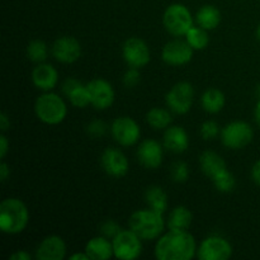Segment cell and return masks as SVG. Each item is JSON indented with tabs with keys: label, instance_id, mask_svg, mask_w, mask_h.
<instances>
[{
	"label": "cell",
	"instance_id": "31",
	"mask_svg": "<svg viewBox=\"0 0 260 260\" xmlns=\"http://www.w3.org/2000/svg\"><path fill=\"white\" fill-rule=\"evenodd\" d=\"M170 175L175 183H184L189 178V169L184 161H177L172 165Z\"/></svg>",
	"mask_w": 260,
	"mask_h": 260
},
{
	"label": "cell",
	"instance_id": "28",
	"mask_svg": "<svg viewBox=\"0 0 260 260\" xmlns=\"http://www.w3.org/2000/svg\"><path fill=\"white\" fill-rule=\"evenodd\" d=\"M48 48L43 41L33 40L30 41L29 45L27 46V57L32 62L42 63L47 58Z\"/></svg>",
	"mask_w": 260,
	"mask_h": 260
},
{
	"label": "cell",
	"instance_id": "2",
	"mask_svg": "<svg viewBox=\"0 0 260 260\" xmlns=\"http://www.w3.org/2000/svg\"><path fill=\"white\" fill-rule=\"evenodd\" d=\"M29 213L18 198H7L0 203V230L8 235L19 234L27 228Z\"/></svg>",
	"mask_w": 260,
	"mask_h": 260
},
{
	"label": "cell",
	"instance_id": "20",
	"mask_svg": "<svg viewBox=\"0 0 260 260\" xmlns=\"http://www.w3.org/2000/svg\"><path fill=\"white\" fill-rule=\"evenodd\" d=\"M85 253L91 260H108L114 255L113 244L106 236H96L86 243Z\"/></svg>",
	"mask_w": 260,
	"mask_h": 260
},
{
	"label": "cell",
	"instance_id": "15",
	"mask_svg": "<svg viewBox=\"0 0 260 260\" xmlns=\"http://www.w3.org/2000/svg\"><path fill=\"white\" fill-rule=\"evenodd\" d=\"M101 162L104 172L111 177L121 178L128 172V160L126 155L118 149L108 147L104 150L101 156Z\"/></svg>",
	"mask_w": 260,
	"mask_h": 260
},
{
	"label": "cell",
	"instance_id": "29",
	"mask_svg": "<svg viewBox=\"0 0 260 260\" xmlns=\"http://www.w3.org/2000/svg\"><path fill=\"white\" fill-rule=\"evenodd\" d=\"M212 182L213 184H215V187L222 193H230L236 185L235 177H234L228 169L222 170V172L218 173L216 177H213Z\"/></svg>",
	"mask_w": 260,
	"mask_h": 260
},
{
	"label": "cell",
	"instance_id": "41",
	"mask_svg": "<svg viewBox=\"0 0 260 260\" xmlns=\"http://www.w3.org/2000/svg\"><path fill=\"white\" fill-rule=\"evenodd\" d=\"M0 128H2L3 134H4L5 131H8V129L10 128V121H9V118H8L7 114L4 113V112L0 114Z\"/></svg>",
	"mask_w": 260,
	"mask_h": 260
},
{
	"label": "cell",
	"instance_id": "4",
	"mask_svg": "<svg viewBox=\"0 0 260 260\" xmlns=\"http://www.w3.org/2000/svg\"><path fill=\"white\" fill-rule=\"evenodd\" d=\"M35 111L41 122L51 126L61 123L68 114L63 99L52 91H45L42 95L38 96L35 104Z\"/></svg>",
	"mask_w": 260,
	"mask_h": 260
},
{
	"label": "cell",
	"instance_id": "13",
	"mask_svg": "<svg viewBox=\"0 0 260 260\" xmlns=\"http://www.w3.org/2000/svg\"><path fill=\"white\" fill-rule=\"evenodd\" d=\"M90 104L96 109H108L114 102V90L111 84L103 79H94L86 84Z\"/></svg>",
	"mask_w": 260,
	"mask_h": 260
},
{
	"label": "cell",
	"instance_id": "25",
	"mask_svg": "<svg viewBox=\"0 0 260 260\" xmlns=\"http://www.w3.org/2000/svg\"><path fill=\"white\" fill-rule=\"evenodd\" d=\"M145 198L149 205V208L157 213H164L168 208V196L161 187L159 185H151L146 189Z\"/></svg>",
	"mask_w": 260,
	"mask_h": 260
},
{
	"label": "cell",
	"instance_id": "1",
	"mask_svg": "<svg viewBox=\"0 0 260 260\" xmlns=\"http://www.w3.org/2000/svg\"><path fill=\"white\" fill-rule=\"evenodd\" d=\"M196 251L194 238L187 230H169L155 245V256L159 260H190Z\"/></svg>",
	"mask_w": 260,
	"mask_h": 260
},
{
	"label": "cell",
	"instance_id": "39",
	"mask_svg": "<svg viewBox=\"0 0 260 260\" xmlns=\"http://www.w3.org/2000/svg\"><path fill=\"white\" fill-rule=\"evenodd\" d=\"M10 175V169L9 167H8L7 162L3 161L2 164H0V180H2V183H4L5 180L8 179V177Z\"/></svg>",
	"mask_w": 260,
	"mask_h": 260
},
{
	"label": "cell",
	"instance_id": "32",
	"mask_svg": "<svg viewBox=\"0 0 260 260\" xmlns=\"http://www.w3.org/2000/svg\"><path fill=\"white\" fill-rule=\"evenodd\" d=\"M220 132V127L215 121H206L205 123L201 126V136L205 140H212L218 136Z\"/></svg>",
	"mask_w": 260,
	"mask_h": 260
},
{
	"label": "cell",
	"instance_id": "35",
	"mask_svg": "<svg viewBox=\"0 0 260 260\" xmlns=\"http://www.w3.org/2000/svg\"><path fill=\"white\" fill-rule=\"evenodd\" d=\"M107 124L104 123L103 121H99V119H96V121H93L89 123L88 126V134L90 135V136H94V137H99V136H103L104 134L107 132Z\"/></svg>",
	"mask_w": 260,
	"mask_h": 260
},
{
	"label": "cell",
	"instance_id": "42",
	"mask_svg": "<svg viewBox=\"0 0 260 260\" xmlns=\"http://www.w3.org/2000/svg\"><path fill=\"white\" fill-rule=\"evenodd\" d=\"M89 255L86 253L81 254V253H76L74 254V255L70 256V260H89Z\"/></svg>",
	"mask_w": 260,
	"mask_h": 260
},
{
	"label": "cell",
	"instance_id": "37",
	"mask_svg": "<svg viewBox=\"0 0 260 260\" xmlns=\"http://www.w3.org/2000/svg\"><path fill=\"white\" fill-rule=\"evenodd\" d=\"M8 150H9V141H8V139L5 137V135L3 134L2 136H0V156H2V159H4V157L7 156Z\"/></svg>",
	"mask_w": 260,
	"mask_h": 260
},
{
	"label": "cell",
	"instance_id": "5",
	"mask_svg": "<svg viewBox=\"0 0 260 260\" xmlns=\"http://www.w3.org/2000/svg\"><path fill=\"white\" fill-rule=\"evenodd\" d=\"M162 24L172 36L182 37L187 35L188 30L193 27V17L185 5L174 3L165 9Z\"/></svg>",
	"mask_w": 260,
	"mask_h": 260
},
{
	"label": "cell",
	"instance_id": "43",
	"mask_svg": "<svg viewBox=\"0 0 260 260\" xmlns=\"http://www.w3.org/2000/svg\"><path fill=\"white\" fill-rule=\"evenodd\" d=\"M254 117H255V122L260 127V99H259L258 103H256L255 109H254Z\"/></svg>",
	"mask_w": 260,
	"mask_h": 260
},
{
	"label": "cell",
	"instance_id": "21",
	"mask_svg": "<svg viewBox=\"0 0 260 260\" xmlns=\"http://www.w3.org/2000/svg\"><path fill=\"white\" fill-rule=\"evenodd\" d=\"M200 165L202 172L205 173L207 177L212 179L213 177L221 173L222 170L228 169L226 168V162L217 152L215 151H205L200 156Z\"/></svg>",
	"mask_w": 260,
	"mask_h": 260
},
{
	"label": "cell",
	"instance_id": "19",
	"mask_svg": "<svg viewBox=\"0 0 260 260\" xmlns=\"http://www.w3.org/2000/svg\"><path fill=\"white\" fill-rule=\"evenodd\" d=\"M164 147L174 154H182L187 151L189 146V137L183 127L169 126L164 134Z\"/></svg>",
	"mask_w": 260,
	"mask_h": 260
},
{
	"label": "cell",
	"instance_id": "34",
	"mask_svg": "<svg viewBox=\"0 0 260 260\" xmlns=\"http://www.w3.org/2000/svg\"><path fill=\"white\" fill-rule=\"evenodd\" d=\"M140 78L141 75H140L139 69L129 68V70L123 76V84L127 88H135L140 83Z\"/></svg>",
	"mask_w": 260,
	"mask_h": 260
},
{
	"label": "cell",
	"instance_id": "44",
	"mask_svg": "<svg viewBox=\"0 0 260 260\" xmlns=\"http://www.w3.org/2000/svg\"><path fill=\"white\" fill-rule=\"evenodd\" d=\"M256 37H258V40L260 41V24L258 25V28H256Z\"/></svg>",
	"mask_w": 260,
	"mask_h": 260
},
{
	"label": "cell",
	"instance_id": "17",
	"mask_svg": "<svg viewBox=\"0 0 260 260\" xmlns=\"http://www.w3.org/2000/svg\"><path fill=\"white\" fill-rule=\"evenodd\" d=\"M66 255L65 241L60 236L51 235L41 241L36 250L38 260H62Z\"/></svg>",
	"mask_w": 260,
	"mask_h": 260
},
{
	"label": "cell",
	"instance_id": "22",
	"mask_svg": "<svg viewBox=\"0 0 260 260\" xmlns=\"http://www.w3.org/2000/svg\"><path fill=\"white\" fill-rule=\"evenodd\" d=\"M196 20L203 29H215L221 23V13L215 5H203L196 14Z\"/></svg>",
	"mask_w": 260,
	"mask_h": 260
},
{
	"label": "cell",
	"instance_id": "45",
	"mask_svg": "<svg viewBox=\"0 0 260 260\" xmlns=\"http://www.w3.org/2000/svg\"><path fill=\"white\" fill-rule=\"evenodd\" d=\"M256 94H258L259 99H260V84L258 85V88H256Z\"/></svg>",
	"mask_w": 260,
	"mask_h": 260
},
{
	"label": "cell",
	"instance_id": "16",
	"mask_svg": "<svg viewBox=\"0 0 260 260\" xmlns=\"http://www.w3.org/2000/svg\"><path fill=\"white\" fill-rule=\"evenodd\" d=\"M137 159L147 169H156L162 162V146L156 140H144L137 149Z\"/></svg>",
	"mask_w": 260,
	"mask_h": 260
},
{
	"label": "cell",
	"instance_id": "36",
	"mask_svg": "<svg viewBox=\"0 0 260 260\" xmlns=\"http://www.w3.org/2000/svg\"><path fill=\"white\" fill-rule=\"evenodd\" d=\"M80 84H81L80 81L76 80V79H74V78L66 79V80L63 81V85H62L63 93H65L66 95H69V94H70L71 91L74 90V89L78 88V86L80 85Z\"/></svg>",
	"mask_w": 260,
	"mask_h": 260
},
{
	"label": "cell",
	"instance_id": "27",
	"mask_svg": "<svg viewBox=\"0 0 260 260\" xmlns=\"http://www.w3.org/2000/svg\"><path fill=\"white\" fill-rule=\"evenodd\" d=\"M187 42L193 47V50H205L210 42L207 30L201 27H192L185 35Z\"/></svg>",
	"mask_w": 260,
	"mask_h": 260
},
{
	"label": "cell",
	"instance_id": "33",
	"mask_svg": "<svg viewBox=\"0 0 260 260\" xmlns=\"http://www.w3.org/2000/svg\"><path fill=\"white\" fill-rule=\"evenodd\" d=\"M121 231V228L112 220L106 221L101 228V233L103 234V236H106L107 239H114Z\"/></svg>",
	"mask_w": 260,
	"mask_h": 260
},
{
	"label": "cell",
	"instance_id": "40",
	"mask_svg": "<svg viewBox=\"0 0 260 260\" xmlns=\"http://www.w3.org/2000/svg\"><path fill=\"white\" fill-rule=\"evenodd\" d=\"M30 258H32V256H30L29 253H27V251H24V250H18V251H15L13 255H10L9 259H12V260H30Z\"/></svg>",
	"mask_w": 260,
	"mask_h": 260
},
{
	"label": "cell",
	"instance_id": "38",
	"mask_svg": "<svg viewBox=\"0 0 260 260\" xmlns=\"http://www.w3.org/2000/svg\"><path fill=\"white\" fill-rule=\"evenodd\" d=\"M251 179L260 185V159L251 168Z\"/></svg>",
	"mask_w": 260,
	"mask_h": 260
},
{
	"label": "cell",
	"instance_id": "6",
	"mask_svg": "<svg viewBox=\"0 0 260 260\" xmlns=\"http://www.w3.org/2000/svg\"><path fill=\"white\" fill-rule=\"evenodd\" d=\"M223 146L231 150H240L248 146L254 137V131L248 122L234 121L221 129Z\"/></svg>",
	"mask_w": 260,
	"mask_h": 260
},
{
	"label": "cell",
	"instance_id": "30",
	"mask_svg": "<svg viewBox=\"0 0 260 260\" xmlns=\"http://www.w3.org/2000/svg\"><path fill=\"white\" fill-rule=\"evenodd\" d=\"M68 98L71 102V104L74 107H78V108H85V107L90 104V96H89L88 88H86V85L84 86L81 84L69 94Z\"/></svg>",
	"mask_w": 260,
	"mask_h": 260
},
{
	"label": "cell",
	"instance_id": "10",
	"mask_svg": "<svg viewBox=\"0 0 260 260\" xmlns=\"http://www.w3.org/2000/svg\"><path fill=\"white\" fill-rule=\"evenodd\" d=\"M114 140L121 146H132L136 144L141 136V129L137 122L131 117H118L113 121L111 127Z\"/></svg>",
	"mask_w": 260,
	"mask_h": 260
},
{
	"label": "cell",
	"instance_id": "23",
	"mask_svg": "<svg viewBox=\"0 0 260 260\" xmlns=\"http://www.w3.org/2000/svg\"><path fill=\"white\" fill-rule=\"evenodd\" d=\"M225 94L216 88H210L201 96V104L208 113H218L225 107Z\"/></svg>",
	"mask_w": 260,
	"mask_h": 260
},
{
	"label": "cell",
	"instance_id": "12",
	"mask_svg": "<svg viewBox=\"0 0 260 260\" xmlns=\"http://www.w3.org/2000/svg\"><path fill=\"white\" fill-rule=\"evenodd\" d=\"M193 47L183 40H173L162 47L161 58L172 66H182L189 62L193 57Z\"/></svg>",
	"mask_w": 260,
	"mask_h": 260
},
{
	"label": "cell",
	"instance_id": "8",
	"mask_svg": "<svg viewBox=\"0 0 260 260\" xmlns=\"http://www.w3.org/2000/svg\"><path fill=\"white\" fill-rule=\"evenodd\" d=\"M193 98H194V89L192 84L180 81L168 91L165 101L170 111L177 114H185L192 108Z\"/></svg>",
	"mask_w": 260,
	"mask_h": 260
},
{
	"label": "cell",
	"instance_id": "3",
	"mask_svg": "<svg viewBox=\"0 0 260 260\" xmlns=\"http://www.w3.org/2000/svg\"><path fill=\"white\" fill-rule=\"evenodd\" d=\"M129 230L134 231L141 240H154L159 238L165 228L161 213L149 210H139L129 216Z\"/></svg>",
	"mask_w": 260,
	"mask_h": 260
},
{
	"label": "cell",
	"instance_id": "9",
	"mask_svg": "<svg viewBox=\"0 0 260 260\" xmlns=\"http://www.w3.org/2000/svg\"><path fill=\"white\" fill-rule=\"evenodd\" d=\"M233 255V246L226 239L212 235L202 241L197 249L200 260H228Z\"/></svg>",
	"mask_w": 260,
	"mask_h": 260
},
{
	"label": "cell",
	"instance_id": "14",
	"mask_svg": "<svg viewBox=\"0 0 260 260\" xmlns=\"http://www.w3.org/2000/svg\"><path fill=\"white\" fill-rule=\"evenodd\" d=\"M52 55L58 62L73 63L81 56V45L75 37L63 36L53 42Z\"/></svg>",
	"mask_w": 260,
	"mask_h": 260
},
{
	"label": "cell",
	"instance_id": "18",
	"mask_svg": "<svg viewBox=\"0 0 260 260\" xmlns=\"http://www.w3.org/2000/svg\"><path fill=\"white\" fill-rule=\"evenodd\" d=\"M32 81L37 89L42 91H51L58 81L57 70L48 63H40L32 71Z\"/></svg>",
	"mask_w": 260,
	"mask_h": 260
},
{
	"label": "cell",
	"instance_id": "26",
	"mask_svg": "<svg viewBox=\"0 0 260 260\" xmlns=\"http://www.w3.org/2000/svg\"><path fill=\"white\" fill-rule=\"evenodd\" d=\"M146 121L154 129H167L172 124V114L164 108H152L147 112Z\"/></svg>",
	"mask_w": 260,
	"mask_h": 260
},
{
	"label": "cell",
	"instance_id": "24",
	"mask_svg": "<svg viewBox=\"0 0 260 260\" xmlns=\"http://www.w3.org/2000/svg\"><path fill=\"white\" fill-rule=\"evenodd\" d=\"M193 215L184 206H178L170 212L168 218V228L169 230H188L192 225Z\"/></svg>",
	"mask_w": 260,
	"mask_h": 260
},
{
	"label": "cell",
	"instance_id": "11",
	"mask_svg": "<svg viewBox=\"0 0 260 260\" xmlns=\"http://www.w3.org/2000/svg\"><path fill=\"white\" fill-rule=\"evenodd\" d=\"M122 56L129 68H144L150 62V48L141 38L131 37L123 43Z\"/></svg>",
	"mask_w": 260,
	"mask_h": 260
},
{
	"label": "cell",
	"instance_id": "7",
	"mask_svg": "<svg viewBox=\"0 0 260 260\" xmlns=\"http://www.w3.org/2000/svg\"><path fill=\"white\" fill-rule=\"evenodd\" d=\"M114 256L121 260L137 259L142 253L141 239L132 230H122L112 240Z\"/></svg>",
	"mask_w": 260,
	"mask_h": 260
}]
</instances>
